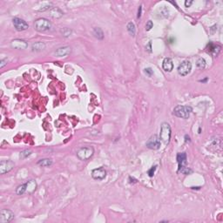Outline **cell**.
I'll list each match as a JSON object with an SVG mask.
<instances>
[{"label": "cell", "instance_id": "d6a6232c", "mask_svg": "<svg viewBox=\"0 0 223 223\" xmlns=\"http://www.w3.org/2000/svg\"><path fill=\"white\" fill-rule=\"evenodd\" d=\"M141 11H142V6H140V8L138 9V16H137L138 18H140L141 16Z\"/></svg>", "mask_w": 223, "mask_h": 223}, {"label": "cell", "instance_id": "7402d4cb", "mask_svg": "<svg viewBox=\"0 0 223 223\" xmlns=\"http://www.w3.org/2000/svg\"><path fill=\"white\" fill-rule=\"evenodd\" d=\"M26 183H25V184H22V185H20V186H18V188L16 189V194H18V195H22V194H24L26 192Z\"/></svg>", "mask_w": 223, "mask_h": 223}, {"label": "cell", "instance_id": "6da1fadb", "mask_svg": "<svg viewBox=\"0 0 223 223\" xmlns=\"http://www.w3.org/2000/svg\"><path fill=\"white\" fill-rule=\"evenodd\" d=\"M193 109L191 107L188 106H177L173 109V115L181 119H188L190 116V113H192Z\"/></svg>", "mask_w": 223, "mask_h": 223}, {"label": "cell", "instance_id": "4dcf8cb0", "mask_svg": "<svg viewBox=\"0 0 223 223\" xmlns=\"http://www.w3.org/2000/svg\"><path fill=\"white\" fill-rule=\"evenodd\" d=\"M145 73L147 74L149 77H151L152 74H153V71H152V70L151 68H146V69H145Z\"/></svg>", "mask_w": 223, "mask_h": 223}, {"label": "cell", "instance_id": "4316f807", "mask_svg": "<svg viewBox=\"0 0 223 223\" xmlns=\"http://www.w3.org/2000/svg\"><path fill=\"white\" fill-rule=\"evenodd\" d=\"M152 27H153V23H152V21L149 20V21L146 23V32H149Z\"/></svg>", "mask_w": 223, "mask_h": 223}, {"label": "cell", "instance_id": "44dd1931", "mask_svg": "<svg viewBox=\"0 0 223 223\" xmlns=\"http://www.w3.org/2000/svg\"><path fill=\"white\" fill-rule=\"evenodd\" d=\"M127 32L130 33V35H132L133 37L135 36V33H136V28H135V25H134L133 22H129L127 24Z\"/></svg>", "mask_w": 223, "mask_h": 223}, {"label": "cell", "instance_id": "ac0fdd59", "mask_svg": "<svg viewBox=\"0 0 223 223\" xmlns=\"http://www.w3.org/2000/svg\"><path fill=\"white\" fill-rule=\"evenodd\" d=\"M45 48V45L43 42H36L32 45V52H41Z\"/></svg>", "mask_w": 223, "mask_h": 223}, {"label": "cell", "instance_id": "83f0119b", "mask_svg": "<svg viewBox=\"0 0 223 223\" xmlns=\"http://www.w3.org/2000/svg\"><path fill=\"white\" fill-rule=\"evenodd\" d=\"M51 6H52V4H46L45 6L41 7L40 9L38 10V11H46V10L52 9L53 7H51Z\"/></svg>", "mask_w": 223, "mask_h": 223}, {"label": "cell", "instance_id": "2e32d148", "mask_svg": "<svg viewBox=\"0 0 223 223\" xmlns=\"http://www.w3.org/2000/svg\"><path fill=\"white\" fill-rule=\"evenodd\" d=\"M208 52L212 54L214 57H216L219 53L221 52V45H214L213 43H210L209 45H208Z\"/></svg>", "mask_w": 223, "mask_h": 223}, {"label": "cell", "instance_id": "cb8c5ba5", "mask_svg": "<svg viewBox=\"0 0 223 223\" xmlns=\"http://www.w3.org/2000/svg\"><path fill=\"white\" fill-rule=\"evenodd\" d=\"M60 32L62 33V35L64 37H65V38H68V37H70L71 35V33H72V31H71V29H69V28H63L60 30Z\"/></svg>", "mask_w": 223, "mask_h": 223}, {"label": "cell", "instance_id": "30bf717a", "mask_svg": "<svg viewBox=\"0 0 223 223\" xmlns=\"http://www.w3.org/2000/svg\"><path fill=\"white\" fill-rule=\"evenodd\" d=\"M92 177L94 179L102 180L107 177V171L103 167H98L92 170Z\"/></svg>", "mask_w": 223, "mask_h": 223}, {"label": "cell", "instance_id": "836d02e7", "mask_svg": "<svg viewBox=\"0 0 223 223\" xmlns=\"http://www.w3.org/2000/svg\"><path fill=\"white\" fill-rule=\"evenodd\" d=\"M146 49L149 53H151V52H152V50H151V42H149V44H148V45L146 47Z\"/></svg>", "mask_w": 223, "mask_h": 223}, {"label": "cell", "instance_id": "9a60e30c", "mask_svg": "<svg viewBox=\"0 0 223 223\" xmlns=\"http://www.w3.org/2000/svg\"><path fill=\"white\" fill-rule=\"evenodd\" d=\"M49 15L53 18L57 19V18H62L63 15H64V12L58 7H53L49 11Z\"/></svg>", "mask_w": 223, "mask_h": 223}, {"label": "cell", "instance_id": "d4e9b609", "mask_svg": "<svg viewBox=\"0 0 223 223\" xmlns=\"http://www.w3.org/2000/svg\"><path fill=\"white\" fill-rule=\"evenodd\" d=\"M32 154V151L31 150H24L20 152V158L21 159H26L28 156H30Z\"/></svg>", "mask_w": 223, "mask_h": 223}, {"label": "cell", "instance_id": "7c38bea8", "mask_svg": "<svg viewBox=\"0 0 223 223\" xmlns=\"http://www.w3.org/2000/svg\"><path fill=\"white\" fill-rule=\"evenodd\" d=\"M71 49L70 46H64V47H60L59 48L56 52H55V55L58 57H65L67 55L71 53Z\"/></svg>", "mask_w": 223, "mask_h": 223}, {"label": "cell", "instance_id": "ffe728a7", "mask_svg": "<svg viewBox=\"0 0 223 223\" xmlns=\"http://www.w3.org/2000/svg\"><path fill=\"white\" fill-rule=\"evenodd\" d=\"M38 165L42 166V167H50V166L53 165V161L50 160V159H42V160L38 161Z\"/></svg>", "mask_w": 223, "mask_h": 223}, {"label": "cell", "instance_id": "1f68e13d", "mask_svg": "<svg viewBox=\"0 0 223 223\" xmlns=\"http://www.w3.org/2000/svg\"><path fill=\"white\" fill-rule=\"evenodd\" d=\"M193 3H194L193 1H186V2H185V6H186V7H190V6L192 5Z\"/></svg>", "mask_w": 223, "mask_h": 223}, {"label": "cell", "instance_id": "8992f818", "mask_svg": "<svg viewBox=\"0 0 223 223\" xmlns=\"http://www.w3.org/2000/svg\"><path fill=\"white\" fill-rule=\"evenodd\" d=\"M146 146L149 149L152 150H158L161 147V139L158 137V135L153 134L149 138V140L146 142Z\"/></svg>", "mask_w": 223, "mask_h": 223}, {"label": "cell", "instance_id": "f546056e", "mask_svg": "<svg viewBox=\"0 0 223 223\" xmlns=\"http://www.w3.org/2000/svg\"><path fill=\"white\" fill-rule=\"evenodd\" d=\"M7 62H8V59H1V61H0V68H3L5 65H7Z\"/></svg>", "mask_w": 223, "mask_h": 223}, {"label": "cell", "instance_id": "5bb4252c", "mask_svg": "<svg viewBox=\"0 0 223 223\" xmlns=\"http://www.w3.org/2000/svg\"><path fill=\"white\" fill-rule=\"evenodd\" d=\"M177 162L179 164V170L185 167L187 164V154L185 152H179L177 154Z\"/></svg>", "mask_w": 223, "mask_h": 223}, {"label": "cell", "instance_id": "484cf974", "mask_svg": "<svg viewBox=\"0 0 223 223\" xmlns=\"http://www.w3.org/2000/svg\"><path fill=\"white\" fill-rule=\"evenodd\" d=\"M179 171L181 173H183V174H189L190 173H192V170L189 169L188 167H183L182 168H180Z\"/></svg>", "mask_w": 223, "mask_h": 223}, {"label": "cell", "instance_id": "9c48e42d", "mask_svg": "<svg viewBox=\"0 0 223 223\" xmlns=\"http://www.w3.org/2000/svg\"><path fill=\"white\" fill-rule=\"evenodd\" d=\"M14 167V162L11 161H2L0 162V173L5 174Z\"/></svg>", "mask_w": 223, "mask_h": 223}, {"label": "cell", "instance_id": "ba28073f", "mask_svg": "<svg viewBox=\"0 0 223 223\" xmlns=\"http://www.w3.org/2000/svg\"><path fill=\"white\" fill-rule=\"evenodd\" d=\"M13 25H14V27L16 28V30L18 31V32H23V31H26L28 29V24L24 20V19H21L19 18H14L13 20Z\"/></svg>", "mask_w": 223, "mask_h": 223}, {"label": "cell", "instance_id": "52a82bcc", "mask_svg": "<svg viewBox=\"0 0 223 223\" xmlns=\"http://www.w3.org/2000/svg\"><path fill=\"white\" fill-rule=\"evenodd\" d=\"M14 219V213L9 209H2L0 212V223H7Z\"/></svg>", "mask_w": 223, "mask_h": 223}, {"label": "cell", "instance_id": "277c9868", "mask_svg": "<svg viewBox=\"0 0 223 223\" xmlns=\"http://www.w3.org/2000/svg\"><path fill=\"white\" fill-rule=\"evenodd\" d=\"M93 153H94V149L92 146H85L79 149V151L77 152V157L80 161H85L89 160L93 155Z\"/></svg>", "mask_w": 223, "mask_h": 223}, {"label": "cell", "instance_id": "d6986e66", "mask_svg": "<svg viewBox=\"0 0 223 223\" xmlns=\"http://www.w3.org/2000/svg\"><path fill=\"white\" fill-rule=\"evenodd\" d=\"M92 33L95 38H97L98 39H103L104 38V32L102 31L101 28H98V27H95L92 31Z\"/></svg>", "mask_w": 223, "mask_h": 223}, {"label": "cell", "instance_id": "8fae6325", "mask_svg": "<svg viewBox=\"0 0 223 223\" xmlns=\"http://www.w3.org/2000/svg\"><path fill=\"white\" fill-rule=\"evenodd\" d=\"M11 45L12 48L18 49V50H24V49H26L28 47V44H27L26 41H25L23 39H19V38L12 40L11 43Z\"/></svg>", "mask_w": 223, "mask_h": 223}, {"label": "cell", "instance_id": "7a4b0ae2", "mask_svg": "<svg viewBox=\"0 0 223 223\" xmlns=\"http://www.w3.org/2000/svg\"><path fill=\"white\" fill-rule=\"evenodd\" d=\"M34 28L39 32H48L52 29V23L46 18H38L34 23Z\"/></svg>", "mask_w": 223, "mask_h": 223}, {"label": "cell", "instance_id": "f1b7e54d", "mask_svg": "<svg viewBox=\"0 0 223 223\" xmlns=\"http://www.w3.org/2000/svg\"><path fill=\"white\" fill-rule=\"evenodd\" d=\"M156 167H157V166H154V167H151L150 169L148 170V175H149V177H152L153 176V174H154V172H155V170H156Z\"/></svg>", "mask_w": 223, "mask_h": 223}, {"label": "cell", "instance_id": "5b68a950", "mask_svg": "<svg viewBox=\"0 0 223 223\" xmlns=\"http://www.w3.org/2000/svg\"><path fill=\"white\" fill-rule=\"evenodd\" d=\"M192 70V63L188 60H184L179 65L178 73L180 76H187Z\"/></svg>", "mask_w": 223, "mask_h": 223}, {"label": "cell", "instance_id": "603a6c76", "mask_svg": "<svg viewBox=\"0 0 223 223\" xmlns=\"http://www.w3.org/2000/svg\"><path fill=\"white\" fill-rule=\"evenodd\" d=\"M206 60L203 59V58H200L196 62V65L198 68L200 69H204L206 67Z\"/></svg>", "mask_w": 223, "mask_h": 223}, {"label": "cell", "instance_id": "e0dca14e", "mask_svg": "<svg viewBox=\"0 0 223 223\" xmlns=\"http://www.w3.org/2000/svg\"><path fill=\"white\" fill-rule=\"evenodd\" d=\"M26 192L28 194H32L37 189V183L35 180L32 179L26 182Z\"/></svg>", "mask_w": 223, "mask_h": 223}, {"label": "cell", "instance_id": "4fadbf2b", "mask_svg": "<svg viewBox=\"0 0 223 223\" xmlns=\"http://www.w3.org/2000/svg\"><path fill=\"white\" fill-rule=\"evenodd\" d=\"M162 67H163V69H164L165 71H168V72L172 71L173 69V60L170 58L164 59L163 63H162Z\"/></svg>", "mask_w": 223, "mask_h": 223}, {"label": "cell", "instance_id": "3957f363", "mask_svg": "<svg viewBox=\"0 0 223 223\" xmlns=\"http://www.w3.org/2000/svg\"><path fill=\"white\" fill-rule=\"evenodd\" d=\"M171 135H172V130L171 126L168 123H162L161 126V134H160V139L166 145L170 142L171 140Z\"/></svg>", "mask_w": 223, "mask_h": 223}, {"label": "cell", "instance_id": "e575fe53", "mask_svg": "<svg viewBox=\"0 0 223 223\" xmlns=\"http://www.w3.org/2000/svg\"><path fill=\"white\" fill-rule=\"evenodd\" d=\"M185 138H186V142H190V138H189V136L186 135Z\"/></svg>", "mask_w": 223, "mask_h": 223}]
</instances>
